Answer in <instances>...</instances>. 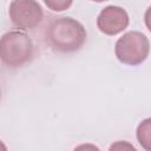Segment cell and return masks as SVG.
I'll list each match as a JSON object with an SVG mask.
<instances>
[{
  "label": "cell",
  "mask_w": 151,
  "mask_h": 151,
  "mask_svg": "<svg viewBox=\"0 0 151 151\" xmlns=\"http://www.w3.org/2000/svg\"><path fill=\"white\" fill-rule=\"evenodd\" d=\"M45 39L53 51L72 53L85 44L86 31L79 21L70 17L53 18L46 26Z\"/></svg>",
  "instance_id": "obj_1"
},
{
  "label": "cell",
  "mask_w": 151,
  "mask_h": 151,
  "mask_svg": "<svg viewBox=\"0 0 151 151\" xmlns=\"http://www.w3.org/2000/svg\"><path fill=\"white\" fill-rule=\"evenodd\" d=\"M1 60L8 67L15 68L31 61L33 57V42L31 38L20 31H9L1 38Z\"/></svg>",
  "instance_id": "obj_2"
},
{
  "label": "cell",
  "mask_w": 151,
  "mask_h": 151,
  "mask_svg": "<svg viewBox=\"0 0 151 151\" xmlns=\"http://www.w3.org/2000/svg\"><path fill=\"white\" fill-rule=\"evenodd\" d=\"M150 42L145 34L131 31L120 37L114 46V53L123 64L136 66L142 64L149 55Z\"/></svg>",
  "instance_id": "obj_3"
},
{
  "label": "cell",
  "mask_w": 151,
  "mask_h": 151,
  "mask_svg": "<svg viewBox=\"0 0 151 151\" xmlns=\"http://www.w3.org/2000/svg\"><path fill=\"white\" fill-rule=\"evenodd\" d=\"M9 19L19 29H34L42 20V8L35 0H13L9 5Z\"/></svg>",
  "instance_id": "obj_4"
},
{
  "label": "cell",
  "mask_w": 151,
  "mask_h": 151,
  "mask_svg": "<svg viewBox=\"0 0 151 151\" xmlns=\"http://www.w3.org/2000/svg\"><path fill=\"white\" fill-rule=\"evenodd\" d=\"M129 14L119 6H106L97 18L99 31L107 35H116L129 26Z\"/></svg>",
  "instance_id": "obj_5"
},
{
  "label": "cell",
  "mask_w": 151,
  "mask_h": 151,
  "mask_svg": "<svg viewBox=\"0 0 151 151\" xmlns=\"http://www.w3.org/2000/svg\"><path fill=\"white\" fill-rule=\"evenodd\" d=\"M136 134L140 146L146 151H151V118L144 119L138 125Z\"/></svg>",
  "instance_id": "obj_6"
},
{
  "label": "cell",
  "mask_w": 151,
  "mask_h": 151,
  "mask_svg": "<svg viewBox=\"0 0 151 151\" xmlns=\"http://www.w3.org/2000/svg\"><path fill=\"white\" fill-rule=\"evenodd\" d=\"M45 5L53 12H63L71 7L73 0H44Z\"/></svg>",
  "instance_id": "obj_7"
},
{
  "label": "cell",
  "mask_w": 151,
  "mask_h": 151,
  "mask_svg": "<svg viewBox=\"0 0 151 151\" xmlns=\"http://www.w3.org/2000/svg\"><path fill=\"white\" fill-rule=\"evenodd\" d=\"M144 21H145V25H146L147 29L151 32V6H150V7L146 9V12H145Z\"/></svg>",
  "instance_id": "obj_8"
},
{
  "label": "cell",
  "mask_w": 151,
  "mask_h": 151,
  "mask_svg": "<svg viewBox=\"0 0 151 151\" xmlns=\"http://www.w3.org/2000/svg\"><path fill=\"white\" fill-rule=\"evenodd\" d=\"M92 1H96V2H104V1H109V0H92Z\"/></svg>",
  "instance_id": "obj_9"
}]
</instances>
